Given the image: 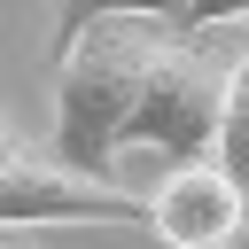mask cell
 Listing matches in <instances>:
<instances>
[{"label": "cell", "mask_w": 249, "mask_h": 249, "mask_svg": "<svg viewBox=\"0 0 249 249\" xmlns=\"http://www.w3.org/2000/svg\"><path fill=\"white\" fill-rule=\"evenodd\" d=\"M148 233H156L163 249H233V241L249 233V202H241V187H233L210 156H195V163H171V171L156 179V195H148Z\"/></svg>", "instance_id": "cell-4"}, {"label": "cell", "mask_w": 249, "mask_h": 249, "mask_svg": "<svg viewBox=\"0 0 249 249\" xmlns=\"http://www.w3.org/2000/svg\"><path fill=\"white\" fill-rule=\"evenodd\" d=\"M101 16H140V23H187V0H62V16H54V54L86 31V23H101Z\"/></svg>", "instance_id": "cell-6"}, {"label": "cell", "mask_w": 249, "mask_h": 249, "mask_svg": "<svg viewBox=\"0 0 249 249\" xmlns=\"http://www.w3.org/2000/svg\"><path fill=\"white\" fill-rule=\"evenodd\" d=\"M16 156H23V140H16V124H8V117H0V171H8V163H16Z\"/></svg>", "instance_id": "cell-8"}, {"label": "cell", "mask_w": 249, "mask_h": 249, "mask_svg": "<svg viewBox=\"0 0 249 249\" xmlns=\"http://www.w3.org/2000/svg\"><path fill=\"white\" fill-rule=\"evenodd\" d=\"M226 23H249V0H187L179 31H226Z\"/></svg>", "instance_id": "cell-7"}, {"label": "cell", "mask_w": 249, "mask_h": 249, "mask_svg": "<svg viewBox=\"0 0 249 249\" xmlns=\"http://www.w3.org/2000/svg\"><path fill=\"white\" fill-rule=\"evenodd\" d=\"M16 226H148V195L23 148L0 171V233H16Z\"/></svg>", "instance_id": "cell-3"}, {"label": "cell", "mask_w": 249, "mask_h": 249, "mask_svg": "<svg viewBox=\"0 0 249 249\" xmlns=\"http://www.w3.org/2000/svg\"><path fill=\"white\" fill-rule=\"evenodd\" d=\"M226 86H233V54L210 47V31H171L140 101H132V124H124V148H148L163 163H195L210 156L218 140V117H226Z\"/></svg>", "instance_id": "cell-2"}, {"label": "cell", "mask_w": 249, "mask_h": 249, "mask_svg": "<svg viewBox=\"0 0 249 249\" xmlns=\"http://www.w3.org/2000/svg\"><path fill=\"white\" fill-rule=\"evenodd\" d=\"M163 39H171V23L101 16V23H86V31L54 54V156H62V163H78V171H93V179H117L132 101H140Z\"/></svg>", "instance_id": "cell-1"}, {"label": "cell", "mask_w": 249, "mask_h": 249, "mask_svg": "<svg viewBox=\"0 0 249 249\" xmlns=\"http://www.w3.org/2000/svg\"><path fill=\"white\" fill-rule=\"evenodd\" d=\"M210 163H218V171L241 187V202H249V47L233 54V86H226V117H218Z\"/></svg>", "instance_id": "cell-5"}]
</instances>
